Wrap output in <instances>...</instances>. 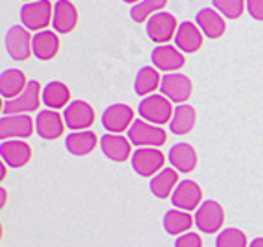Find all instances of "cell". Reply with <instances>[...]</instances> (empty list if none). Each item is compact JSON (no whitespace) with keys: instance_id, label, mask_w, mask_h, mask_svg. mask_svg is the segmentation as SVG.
Listing matches in <instances>:
<instances>
[{"instance_id":"6","label":"cell","mask_w":263,"mask_h":247,"mask_svg":"<svg viewBox=\"0 0 263 247\" xmlns=\"http://www.w3.org/2000/svg\"><path fill=\"white\" fill-rule=\"evenodd\" d=\"M35 120L28 115H4L0 118V138L2 140H22L33 135Z\"/></svg>"},{"instance_id":"20","label":"cell","mask_w":263,"mask_h":247,"mask_svg":"<svg viewBox=\"0 0 263 247\" xmlns=\"http://www.w3.org/2000/svg\"><path fill=\"white\" fill-rule=\"evenodd\" d=\"M175 46L184 54L197 52L202 46V31L195 22L184 21L175 33Z\"/></svg>"},{"instance_id":"19","label":"cell","mask_w":263,"mask_h":247,"mask_svg":"<svg viewBox=\"0 0 263 247\" xmlns=\"http://www.w3.org/2000/svg\"><path fill=\"white\" fill-rule=\"evenodd\" d=\"M167 157H170V164L177 172L190 173L197 166V151L193 150L192 144H186V142H177L171 146Z\"/></svg>"},{"instance_id":"15","label":"cell","mask_w":263,"mask_h":247,"mask_svg":"<svg viewBox=\"0 0 263 247\" xmlns=\"http://www.w3.org/2000/svg\"><path fill=\"white\" fill-rule=\"evenodd\" d=\"M151 61H153L155 68L157 70H164L167 74L182 68L186 63L184 54L180 52L177 46H171V44H160L151 52Z\"/></svg>"},{"instance_id":"13","label":"cell","mask_w":263,"mask_h":247,"mask_svg":"<svg viewBox=\"0 0 263 247\" xmlns=\"http://www.w3.org/2000/svg\"><path fill=\"white\" fill-rule=\"evenodd\" d=\"M201 199H202V190L201 186L195 181H190L184 179L177 185L175 192L171 194V203L173 207L179 208V210H195V208L201 207Z\"/></svg>"},{"instance_id":"18","label":"cell","mask_w":263,"mask_h":247,"mask_svg":"<svg viewBox=\"0 0 263 247\" xmlns=\"http://www.w3.org/2000/svg\"><path fill=\"white\" fill-rule=\"evenodd\" d=\"M0 155L8 166L22 168L26 166L31 159V148L24 140H2L0 146Z\"/></svg>"},{"instance_id":"28","label":"cell","mask_w":263,"mask_h":247,"mask_svg":"<svg viewBox=\"0 0 263 247\" xmlns=\"http://www.w3.org/2000/svg\"><path fill=\"white\" fill-rule=\"evenodd\" d=\"M195 120H197L195 109L192 105L180 103V105L175 107L173 116H171V122H170L171 133L173 135H188L193 129V126H195Z\"/></svg>"},{"instance_id":"7","label":"cell","mask_w":263,"mask_h":247,"mask_svg":"<svg viewBox=\"0 0 263 247\" xmlns=\"http://www.w3.org/2000/svg\"><path fill=\"white\" fill-rule=\"evenodd\" d=\"M195 225L201 233L204 234H214L221 231L224 223V210L217 201L214 199H206L202 201L201 207L195 212Z\"/></svg>"},{"instance_id":"1","label":"cell","mask_w":263,"mask_h":247,"mask_svg":"<svg viewBox=\"0 0 263 247\" xmlns=\"http://www.w3.org/2000/svg\"><path fill=\"white\" fill-rule=\"evenodd\" d=\"M173 105L167 100L164 94H151V96H145L144 100L138 105V115L142 120L155 126H162V123L171 122V116H173Z\"/></svg>"},{"instance_id":"27","label":"cell","mask_w":263,"mask_h":247,"mask_svg":"<svg viewBox=\"0 0 263 247\" xmlns=\"http://www.w3.org/2000/svg\"><path fill=\"white\" fill-rule=\"evenodd\" d=\"M43 103L48 109H61L70 103V89L63 81H50L43 89Z\"/></svg>"},{"instance_id":"29","label":"cell","mask_w":263,"mask_h":247,"mask_svg":"<svg viewBox=\"0 0 263 247\" xmlns=\"http://www.w3.org/2000/svg\"><path fill=\"white\" fill-rule=\"evenodd\" d=\"M160 81H162V76L158 74V70L155 66H144V68H140V72L136 74L135 93L144 98L151 96L153 91L160 89Z\"/></svg>"},{"instance_id":"4","label":"cell","mask_w":263,"mask_h":247,"mask_svg":"<svg viewBox=\"0 0 263 247\" xmlns=\"http://www.w3.org/2000/svg\"><path fill=\"white\" fill-rule=\"evenodd\" d=\"M53 19L52 2L50 0H39V2H28L21 9L22 26L30 31H43L46 30Z\"/></svg>"},{"instance_id":"3","label":"cell","mask_w":263,"mask_h":247,"mask_svg":"<svg viewBox=\"0 0 263 247\" xmlns=\"http://www.w3.org/2000/svg\"><path fill=\"white\" fill-rule=\"evenodd\" d=\"M41 100H43L41 83L31 80L28 81L26 91L21 96L13 98V100H6L4 105H2V113L4 115H28V113L37 111V107L41 105Z\"/></svg>"},{"instance_id":"33","label":"cell","mask_w":263,"mask_h":247,"mask_svg":"<svg viewBox=\"0 0 263 247\" xmlns=\"http://www.w3.org/2000/svg\"><path fill=\"white\" fill-rule=\"evenodd\" d=\"M175 247H202V240L197 233H184L175 240Z\"/></svg>"},{"instance_id":"8","label":"cell","mask_w":263,"mask_h":247,"mask_svg":"<svg viewBox=\"0 0 263 247\" xmlns=\"http://www.w3.org/2000/svg\"><path fill=\"white\" fill-rule=\"evenodd\" d=\"M133 122H135V111L125 103H114L107 107L101 115V126L105 128L107 133H112V135L129 131Z\"/></svg>"},{"instance_id":"12","label":"cell","mask_w":263,"mask_h":247,"mask_svg":"<svg viewBox=\"0 0 263 247\" xmlns=\"http://www.w3.org/2000/svg\"><path fill=\"white\" fill-rule=\"evenodd\" d=\"M65 123L66 128L72 129V131H85L94 123L96 115H94V109L90 103L83 102V100H74L66 105L65 109Z\"/></svg>"},{"instance_id":"11","label":"cell","mask_w":263,"mask_h":247,"mask_svg":"<svg viewBox=\"0 0 263 247\" xmlns=\"http://www.w3.org/2000/svg\"><path fill=\"white\" fill-rule=\"evenodd\" d=\"M147 36L153 43L157 44H167L177 33V19L171 13H166V11H158L153 17L147 19Z\"/></svg>"},{"instance_id":"21","label":"cell","mask_w":263,"mask_h":247,"mask_svg":"<svg viewBox=\"0 0 263 247\" xmlns=\"http://www.w3.org/2000/svg\"><path fill=\"white\" fill-rule=\"evenodd\" d=\"M31 50L39 61H52L59 52V39H57L55 31H37L33 36V41H31Z\"/></svg>"},{"instance_id":"25","label":"cell","mask_w":263,"mask_h":247,"mask_svg":"<svg viewBox=\"0 0 263 247\" xmlns=\"http://www.w3.org/2000/svg\"><path fill=\"white\" fill-rule=\"evenodd\" d=\"M177 185H179V173L175 168H164L157 175L151 179L149 190L151 194L158 199H166L175 192Z\"/></svg>"},{"instance_id":"9","label":"cell","mask_w":263,"mask_h":247,"mask_svg":"<svg viewBox=\"0 0 263 247\" xmlns=\"http://www.w3.org/2000/svg\"><path fill=\"white\" fill-rule=\"evenodd\" d=\"M192 80L180 72L162 76L160 81V94H164L171 103H186V100L192 96Z\"/></svg>"},{"instance_id":"38","label":"cell","mask_w":263,"mask_h":247,"mask_svg":"<svg viewBox=\"0 0 263 247\" xmlns=\"http://www.w3.org/2000/svg\"><path fill=\"white\" fill-rule=\"evenodd\" d=\"M24 2H30V0H24Z\"/></svg>"},{"instance_id":"37","label":"cell","mask_w":263,"mask_h":247,"mask_svg":"<svg viewBox=\"0 0 263 247\" xmlns=\"http://www.w3.org/2000/svg\"><path fill=\"white\" fill-rule=\"evenodd\" d=\"M123 2H127V4H138V2H142V0H123Z\"/></svg>"},{"instance_id":"16","label":"cell","mask_w":263,"mask_h":247,"mask_svg":"<svg viewBox=\"0 0 263 247\" xmlns=\"http://www.w3.org/2000/svg\"><path fill=\"white\" fill-rule=\"evenodd\" d=\"M101 151L105 155L107 159L114 161V163H125L129 157H133L131 153V140L125 138L123 135H103L100 140Z\"/></svg>"},{"instance_id":"26","label":"cell","mask_w":263,"mask_h":247,"mask_svg":"<svg viewBox=\"0 0 263 247\" xmlns=\"http://www.w3.org/2000/svg\"><path fill=\"white\" fill-rule=\"evenodd\" d=\"M192 225H195V218L186 210L171 208L164 214V229L171 236H180V234L188 233Z\"/></svg>"},{"instance_id":"17","label":"cell","mask_w":263,"mask_h":247,"mask_svg":"<svg viewBox=\"0 0 263 247\" xmlns=\"http://www.w3.org/2000/svg\"><path fill=\"white\" fill-rule=\"evenodd\" d=\"M78 26V9L70 0H57L53 6L52 28L59 33H70Z\"/></svg>"},{"instance_id":"23","label":"cell","mask_w":263,"mask_h":247,"mask_svg":"<svg viewBox=\"0 0 263 247\" xmlns=\"http://www.w3.org/2000/svg\"><path fill=\"white\" fill-rule=\"evenodd\" d=\"M195 22H197L199 30L206 37H210V39H219L224 33V30H227L223 15H219L212 8L201 9L197 13V17H195Z\"/></svg>"},{"instance_id":"5","label":"cell","mask_w":263,"mask_h":247,"mask_svg":"<svg viewBox=\"0 0 263 247\" xmlns=\"http://www.w3.org/2000/svg\"><path fill=\"white\" fill-rule=\"evenodd\" d=\"M133 170L142 177H155L164 170L166 157L157 148H138L131 157Z\"/></svg>"},{"instance_id":"14","label":"cell","mask_w":263,"mask_h":247,"mask_svg":"<svg viewBox=\"0 0 263 247\" xmlns=\"http://www.w3.org/2000/svg\"><path fill=\"white\" fill-rule=\"evenodd\" d=\"M65 118L53 109H43L37 113L35 131L44 140H55L65 133Z\"/></svg>"},{"instance_id":"2","label":"cell","mask_w":263,"mask_h":247,"mask_svg":"<svg viewBox=\"0 0 263 247\" xmlns=\"http://www.w3.org/2000/svg\"><path fill=\"white\" fill-rule=\"evenodd\" d=\"M127 138L138 148H160L166 144L167 135L160 126H155L145 120H135L127 131Z\"/></svg>"},{"instance_id":"10","label":"cell","mask_w":263,"mask_h":247,"mask_svg":"<svg viewBox=\"0 0 263 247\" xmlns=\"http://www.w3.org/2000/svg\"><path fill=\"white\" fill-rule=\"evenodd\" d=\"M31 41L33 37L30 36V30H26L24 26H11L6 33V50H8L9 58L15 61H26L30 58L33 50H31Z\"/></svg>"},{"instance_id":"34","label":"cell","mask_w":263,"mask_h":247,"mask_svg":"<svg viewBox=\"0 0 263 247\" xmlns=\"http://www.w3.org/2000/svg\"><path fill=\"white\" fill-rule=\"evenodd\" d=\"M247 11L252 19L263 22V0H247Z\"/></svg>"},{"instance_id":"35","label":"cell","mask_w":263,"mask_h":247,"mask_svg":"<svg viewBox=\"0 0 263 247\" xmlns=\"http://www.w3.org/2000/svg\"><path fill=\"white\" fill-rule=\"evenodd\" d=\"M249 247H263V238H256L249 243Z\"/></svg>"},{"instance_id":"36","label":"cell","mask_w":263,"mask_h":247,"mask_svg":"<svg viewBox=\"0 0 263 247\" xmlns=\"http://www.w3.org/2000/svg\"><path fill=\"white\" fill-rule=\"evenodd\" d=\"M0 194H2V205H4L6 203V190L2 188V190H0Z\"/></svg>"},{"instance_id":"24","label":"cell","mask_w":263,"mask_h":247,"mask_svg":"<svg viewBox=\"0 0 263 247\" xmlns=\"http://www.w3.org/2000/svg\"><path fill=\"white\" fill-rule=\"evenodd\" d=\"M96 144H98V137L96 133L88 131H72L70 135H66V150L68 153L76 155V157H85V155L92 153L96 150Z\"/></svg>"},{"instance_id":"32","label":"cell","mask_w":263,"mask_h":247,"mask_svg":"<svg viewBox=\"0 0 263 247\" xmlns=\"http://www.w3.org/2000/svg\"><path fill=\"white\" fill-rule=\"evenodd\" d=\"M214 8L227 19H239L247 6V0H212Z\"/></svg>"},{"instance_id":"30","label":"cell","mask_w":263,"mask_h":247,"mask_svg":"<svg viewBox=\"0 0 263 247\" xmlns=\"http://www.w3.org/2000/svg\"><path fill=\"white\" fill-rule=\"evenodd\" d=\"M167 0H142L131 8V19L135 22H144L145 19L153 17L166 6Z\"/></svg>"},{"instance_id":"31","label":"cell","mask_w":263,"mask_h":247,"mask_svg":"<svg viewBox=\"0 0 263 247\" xmlns=\"http://www.w3.org/2000/svg\"><path fill=\"white\" fill-rule=\"evenodd\" d=\"M215 247H249V243H247V236L243 231L236 229V227H228L217 234Z\"/></svg>"},{"instance_id":"22","label":"cell","mask_w":263,"mask_h":247,"mask_svg":"<svg viewBox=\"0 0 263 247\" xmlns=\"http://www.w3.org/2000/svg\"><path fill=\"white\" fill-rule=\"evenodd\" d=\"M28 87L26 74L18 68H8L0 76V94L6 100H13V98L21 96Z\"/></svg>"}]
</instances>
